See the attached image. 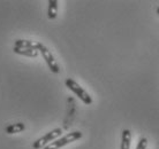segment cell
<instances>
[{
	"mask_svg": "<svg viewBox=\"0 0 159 149\" xmlns=\"http://www.w3.org/2000/svg\"><path fill=\"white\" fill-rule=\"evenodd\" d=\"M82 138V133L80 131H75V132H72V133H68L66 134L65 137H61L59 139L54 140L53 142L48 143L46 147H44L43 149H60L62 148L64 146L69 145L70 142H74L76 140H79Z\"/></svg>",
	"mask_w": 159,
	"mask_h": 149,
	"instance_id": "1",
	"label": "cell"
},
{
	"mask_svg": "<svg viewBox=\"0 0 159 149\" xmlns=\"http://www.w3.org/2000/svg\"><path fill=\"white\" fill-rule=\"evenodd\" d=\"M65 84H66V86L72 91L74 94H76V96H79L80 100H82L85 104H91L92 103V98L88 94L87 91L83 90L82 87L80 86L75 80H73L72 78H67L66 82H65Z\"/></svg>",
	"mask_w": 159,
	"mask_h": 149,
	"instance_id": "2",
	"label": "cell"
},
{
	"mask_svg": "<svg viewBox=\"0 0 159 149\" xmlns=\"http://www.w3.org/2000/svg\"><path fill=\"white\" fill-rule=\"evenodd\" d=\"M61 134H62V130L60 129V127L52 130L48 133H46L45 135H43L42 138H39L38 140H36V141L34 142V143H32V148L34 149L44 148V147H46L48 143H51L52 141L57 140Z\"/></svg>",
	"mask_w": 159,
	"mask_h": 149,
	"instance_id": "3",
	"label": "cell"
},
{
	"mask_svg": "<svg viewBox=\"0 0 159 149\" xmlns=\"http://www.w3.org/2000/svg\"><path fill=\"white\" fill-rule=\"evenodd\" d=\"M39 52H40V54H42V56H43V59L45 60L46 64L48 66V69H50L53 74H59L60 68H59V66H58V63H57L56 59H54V56H53L52 53L50 52V49H48L46 46L42 45V47L39 48Z\"/></svg>",
	"mask_w": 159,
	"mask_h": 149,
	"instance_id": "4",
	"label": "cell"
},
{
	"mask_svg": "<svg viewBox=\"0 0 159 149\" xmlns=\"http://www.w3.org/2000/svg\"><path fill=\"white\" fill-rule=\"evenodd\" d=\"M43 44L38 43V41H32V40H25V39H19L15 41V46L17 48H29V49H35V51H39Z\"/></svg>",
	"mask_w": 159,
	"mask_h": 149,
	"instance_id": "5",
	"label": "cell"
},
{
	"mask_svg": "<svg viewBox=\"0 0 159 149\" xmlns=\"http://www.w3.org/2000/svg\"><path fill=\"white\" fill-rule=\"evenodd\" d=\"M24 130H25V125H24L23 123H15V124H11V125L6 126L5 132L8 134H15L23 132Z\"/></svg>",
	"mask_w": 159,
	"mask_h": 149,
	"instance_id": "6",
	"label": "cell"
},
{
	"mask_svg": "<svg viewBox=\"0 0 159 149\" xmlns=\"http://www.w3.org/2000/svg\"><path fill=\"white\" fill-rule=\"evenodd\" d=\"M130 142H131V132L129 130H123L120 149H130Z\"/></svg>",
	"mask_w": 159,
	"mask_h": 149,
	"instance_id": "7",
	"label": "cell"
},
{
	"mask_svg": "<svg viewBox=\"0 0 159 149\" xmlns=\"http://www.w3.org/2000/svg\"><path fill=\"white\" fill-rule=\"evenodd\" d=\"M13 52H14L15 54L23 55V56H27V57H37V56H38V51H35V49H29V48L14 47Z\"/></svg>",
	"mask_w": 159,
	"mask_h": 149,
	"instance_id": "8",
	"label": "cell"
},
{
	"mask_svg": "<svg viewBox=\"0 0 159 149\" xmlns=\"http://www.w3.org/2000/svg\"><path fill=\"white\" fill-rule=\"evenodd\" d=\"M58 15V1L57 0H50L48 8V17L50 20H54Z\"/></svg>",
	"mask_w": 159,
	"mask_h": 149,
	"instance_id": "9",
	"label": "cell"
},
{
	"mask_svg": "<svg viewBox=\"0 0 159 149\" xmlns=\"http://www.w3.org/2000/svg\"><path fill=\"white\" fill-rule=\"evenodd\" d=\"M147 147H148V139L147 138H141L136 149H147Z\"/></svg>",
	"mask_w": 159,
	"mask_h": 149,
	"instance_id": "10",
	"label": "cell"
},
{
	"mask_svg": "<svg viewBox=\"0 0 159 149\" xmlns=\"http://www.w3.org/2000/svg\"><path fill=\"white\" fill-rule=\"evenodd\" d=\"M157 14H158V15H159V7L157 8Z\"/></svg>",
	"mask_w": 159,
	"mask_h": 149,
	"instance_id": "11",
	"label": "cell"
}]
</instances>
